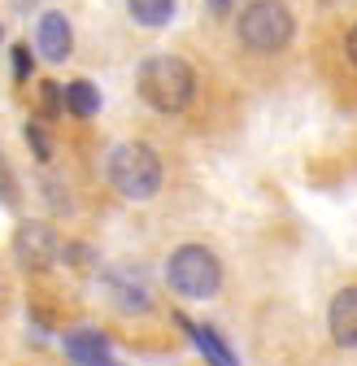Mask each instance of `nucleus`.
Masks as SVG:
<instances>
[{"mask_svg":"<svg viewBox=\"0 0 357 366\" xmlns=\"http://www.w3.org/2000/svg\"><path fill=\"white\" fill-rule=\"evenodd\" d=\"M101 366H118V362H109V357H105V362H101Z\"/></svg>","mask_w":357,"mask_h":366,"instance_id":"17","label":"nucleus"},{"mask_svg":"<svg viewBox=\"0 0 357 366\" xmlns=\"http://www.w3.org/2000/svg\"><path fill=\"white\" fill-rule=\"evenodd\" d=\"M213 9H218V14H222V9H227V0H213Z\"/></svg>","mask_w":357,"mask_h":366,"instance_id":"16","label":"nucleus"},{"mask_svg":"<svg viewBox=\"0 0 357 366\" xmlns=\"http://www.w3.org/2000/svg\"><path fill=\"white\" fill-rule=\"evenodd\" d=\"M166 284L188 301H205L222 288V262L205 244H178L166 257Z\"/></svg>","mask_w":357,"mask_h":366,"instance_id":"4","label":"nucleus"},{"mask_svg":"<svg viewBox=\"0 0 357 366\" xmlns=\"http://www.w3.org/2000/svg\"><path fill=\"white\" fill-rule=\"evenodd\" d=\"M66 357L79 362V366H101L109 357V340L96 327H79V332L66 336Z\"/></svg>","mask_w":357,"mask_h":366,"instance_id":"9","label":"nucleus"},{"mask_svg":"<svg viewBox=\"0 0 357 366\" xmlns=\"http://www.w3.org/2000/svg\"><path fill=\"white\" fill-rule=\"evenodd\" d=\"M236 35L253 53H279L296 35V18L283 0H248L236 18Z\"/></svg>","mask_w":357,"mask_h":366,"instance_id":"3","label":"nucleus"},{"mask_svg":"<svg viewBox=\"0 0 357 366\" xmlns=\"http://www.w3.org/2000/svg\"><path fill=\"white\" fill-rule=\"evenodd\" d=\"M348 61H353V66H357V26H353V31H348Z\"/></svg>","mask_w":357,"mask_h":366,"instance_id":"15","label":"nucleus"},{"mask_svg":"<svg viewBox=\"0 0 357 366\" xmlns=\"http://www.w3.org/2000/svg\"><path fill=\"white\" fill-rule=\"evenodd\" d=\"M66 109H70V114H79V118L101 114V92H96V83H87V79L66 83Z\"/></svg>","mask_w":357,"mask_h":366,"instance_id":"12","label":"nucleus"},{"mask_svg":"<svg viewBox=\"0 0 357 366\" xmlns=\"http://www.w3.org/2000/svg\"><path fill=\"white\" fill-rule=\"evenodd\" d=\"M26 140H31V144H35V153H39V162H49V144H44V131H39V127H35V122H31V127H26Z\"/></svg>","mask_w":357,"mask_h":366,"instance_id":"14","label":"nucleus"},{"mask_svg":"<svg viewBox=\"0 0 357 366\" xmlns=\"http://www.w3.org/2000/svg\"><path fill=\"white\" fill-rule=\"evenodd\" d=\"M14 257L26 270H49L61 257V240H57V232L49 222H22L14 232Z\"/></svg>","mask_w":357,"mask_h":366,"instance_id":"5","label":"nucleus"},{"mask_svg":"<svg viewBox=\"0 0 357 366\" xmlns=\"http://www.w3.org/2000/svg\"><path fill=\"white\" fill-rule=\"evenodd\" d=\"M35 44L49 61H66L70 49H74V31H70V18L66 14H44L39 26H35Z\"/></svg>","mask_w":357,"mask_h":366,"instance_id":"7","label":"nucleus"},{"mask_svg":"<svg viewBox=\"0 0 357 366\" xmlns=\"http://www.w3.org/2000/svg\"><path fill=\"white\" fill-rule=\"evenodd\" d=\"M26 74H31V49L14 44V79H26Z\"/></svg>","mask_w":357,"mask_h":366,"instance_id":"13","label":"nucleus"},{"mask_svg":"<svg viewBox=\"0 0 357 366\" xmlns=\"http://www.w3.org/2000/svg\"><path fill=\"white\" fill-rule=\"evenodd\" d=\"M174 9H178V0H126V14L140 26H153V31L166 26L174 18Z\"/></svg>","mask_w":357,"mask_h":366,"instance_id":"11","label":"nucleus"},{"mask_svg":"<svg viewBox=\"0 0 357 366\" xmlns=\"http://www.w3.org/2000/svg\"><path fill=\"white\" fill-rule=\"evenodd\" d=\"M327 327H331V340H336L340 349H357V284H353V288H340V292L331 297Z\"/></svg>","mask_w":357,"mask_h":366,"instance_id":"6","label":"nucleus"},{"mask_svg":"<svg viewBox=\"0 0 357 366\" xmlns=\"http://www.w3.org/2000/svg\"><path fill=\"white\" fill-rule=\"evenodd\" d=\"M136 87L149 109L157 114H183L196 97V74L183 57L174 53H153L149 61H140L136 70Z\"/></svg>","mask_w":357,"mask_h":366,"instance_id":"1","label":"nucleus"},{"mask_svg":"<svg viewBox=\"0 0 357 366\" xmlns=\"http://www.w3.org/2000/svg\"><path fill=\"white\" fill-rule=\"evenodd\" d=\"M105 288H109L114 305H118V310H126V314H131V310H149V305H153L149 288H144L131 270H109V274H105Z\"/></svg>","mask_w":357,"mask_h":366,"instance_id":"8","label":"nucleus"},{"mask_svg":"<svg viewBox=\"0 0 357 366\" xmlns=\"http://www.w3.org/2000/svg\"><path fill=\"white\" fill-rule=\"evenodd\" d=\"M105 174L114 183V192L126 201H153L161 192V157L144 140H126L109 153Z\"/></svg>","mask_w":357,"mask_h":366,"instance_id":"2","label":"nucleus"},{"mask_svg":"<svg viewBox=\"0 0 357 366\" xmlns=\"http://www.w3.org/2000/svg\"><path fill=\"white\" fill-rule=\"evenodd\" d=\"M183 327L192 332V340H196V349L209 357V366H240V362H236V353L222 345V336H218L213 327H196V323H183Z\"/></svg>","mask_w":357,"mask_h":366,"instance_id":"10","label":"nucleus"}]
</instances>
